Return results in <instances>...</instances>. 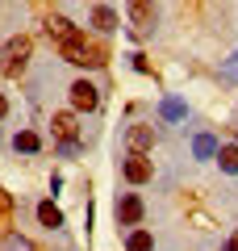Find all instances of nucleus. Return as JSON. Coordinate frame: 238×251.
<instances>
[{
	"instance_id": "1",
	"label": "nucleus",
	"mask_w": 238,
	"mask_h": 251,
	"mask_svg": "<svg viewBox=\"0 0 238 251\" xmlns=\"http://www.w3.org/2000/svg\"><path fill=\"white\" fill-rule=\"evenodd\" d=\"M29 50H34V42H29L25 34L9 38V42H4V50H0V72H4V75H21V67H25Z\"/></svg>"
},
{
	"instance_id": "10",
	"label": "nucleus",
	"mask_w": 238,
	"mask_h": 251,
	"mask_svg": "<svg viewBox=\"0 0 238 251\" xmlns=\"http://www.w3.org/2000/svg\"><path fill=\"white\" fill-rule=\"evenodd\" d=\"M38 222H42L46 230H59L63 226V209L54 205V201H42V205H38Z\"/></svg>"
},
{
	"instance_id": "14",
	"label": "nucleus",
	"mask_w": 238,
	"mask_h": 251,
	"mask_svg": "<svg viewBox=\"0 0 238 251\" xmlns=\"http://www.w3.org/2000/svg\"><path fill=\"white\" fill-rule=\"evenodd\" d=\"M159 113L167 117V122H180V117H184L188 109H184V100H180V97H167L163 105H159Z\"/></svg>"
},
{
	"instance_id": "15",
	"label": "nucleus",
	"mask_w": 238,
	"mask_h": 251,
	"mask_svg": "<svg viewBox=\"0 0 238 251\" xmlns=\"http://www.w3.org/2000/svg\"><path fill=\"white\" fill-rule=\"evenodd\" d=\"M217 163H221V172L234 176L238 172V147H217Z\"/></svg>"
},
{
	"instance_id": "7",
	"label": "nucleus",
	"mask_w": 238,
	"mask_h": 251,
	"mask_svg": "<svg viewBox=\"0 0 238 251\" xmlns=\"http://www.w3.org/2000/svg\"><path fill=\"white\" fill-rule=\"evenodd\" d=\"M125 180H130V184H146V180H150V159H146V155H134L130 151V159H125Z\"/></svg>"
},
{
	"instance_id": "19",
	"label": "nucleus",
	"mask_w": 238,
	"mask_h": 251,
	"mask_svg": "<svg viewBox=\"0 0 238 251\" xmlns=\"http://www.w3.org/2000/svg\"><path fill=\"white\" fill-rule=\"evenodd\" d=\"M226 251H238V230L230 234V243H226Z\"/></svg>"
},
{
	"instance_id": "17",
	"label": "nucleus",
	"mask_w": 238,
	"mask_h": 251,
	"mask_svg": "<svg viewBox=\"0 0 238 251\" xmlns=\"http://www.w3.org/2000/svg\"><path fill=\"white\" fill-rule=\"evenodd\" d=\"M221 80H226V84H238V50L221 63Z\"/></svg>"
},
{
	"instance_id": "2",
	"label": "nucleus",
	"mask_w": 238,
	"mask_h": 251,
	"mask_svg": "<svg viewBox=\"0 0 238 251\" xmlns=\"http://www.w3.org/2000/svg\"><path fill=\"white\" fill-rule=\"evenodd\" d=\"M59 54L67 63H75V67H100V50H92L88 42H84V38H75V42H59Z\"/></svg>"
},
{
	"instance_id": "8",
	"label": "nucleus",
	"mask_w": 238,
	"mask_h": 251,
	"mask_svg": "<svg viewBox=\"0 0 238 251\" xmlns=\"http://www.w3.org/2000/svg\"><path fill=\"white\" fill-rule=\"evenodd\" d=\"M54 134L63 138V143H79V126H75V113H54Z\"/></svg>"
},
{
	"instance_id": "11",
	"label": "nucleus",
	"mask_w": 238,
	"mask_h": 251,
	"mask_svg": "<svg viewBox=\"0 0 238 251\" xmlns=\"http://www.w3.org/2000/svg\"><path fill=\"white\" fill-rule=\"evenodd\" d=\"M192 155L196 159H217V138L213 134H196L192 138Z\"/></svg>"
},
{
	"instance_id": "16",
	"label": "nucleus",
	"mask_w": 238,
	"mask_h": 251,
	"mask_svg": "<svg viewBox=\"0 0 238 251\" xmlns=\"http://www.w3.org/2000/svg\"><path fill=\"white\" fill-rule=\"evenodd\" d=\"M125 251H155V239H150V230H134L130 243H125Z\"/></svg>"
},
{
	"instance_id": "5",
	"label": "nucleus",
	"mask_w": 238,
	"mask_h": 251,
	"mask_svg": "<svg viewBox=\"0 0 238 251\" xmlns=\"http://www.w3.org/2000/svg\"><path fill=\"white\" fill-rule=\"evenodd\" d=\"M125 143H130V151H134V155H146L150 147H155V126H146V122L130 126V134H125Z\"/></svg>"
},
{
	"instance_id": "6",
	"label": "nucleus",
	"mask_w": 238,
	"mask_h": 251,
	"mask_svg": "<svg viewBox=\"0 0 238 251\" xmlns=\"http://www.w3.org/2000/svg\"><path fill=\"white\" fill-rule=\"evenodd\" d=\"M130 21L138 34H150L155 29V4L150 0H130Z\"/></svg>"
},
{
	"instance_id": "12",
	"label": "nucleus",
	"mask_w": 238,
	"mask_h": 251,
	"mask_svg": "<svg viewBox=\"0 0 238 251\" xmlns=\"http://www.w3.org/2000/svg\"><path fill=\"white\" fill-rule=\"evenodd\" d=\"M92 25H96L100 34H109V29H117V13L109 9V4H100V9H92Z\"/></svg>"
},
{
	"instance_id": "13",
	"label": "nucleus",
	"mask_w": 238,
	"mask_h": 251,
	"mask_svg": "<svg viewBox=\"0 0 238 251\" xmlns=\"http://www.w3.org/2000/svg\"><path fill=\"white\" fill-rule=\"evenodd\" d=\"M13 147H17V151H21V155H34V151H38V147H42V138H38V134H34V130H21V134H17V138H13Z\"/></svg>"
},
{
	"instance_id": "4",
	"label": "nucleus",
	"mask_w": 238,
	"mask_h": 251,
	"mask_svg": "<svg viewBox=\"0 0 238 251\" xmlns=\"http://www.w3.org/2000/svg\"><path fill=\"white\" fill-rule=\"evenodd\" d=\"M117 222H121V226H138L142 222V197H138V193L117 197Z\"/></svg>"
},
{
	"instance_id": "20",
	"label": "nucleus",
	"mask_w": 238,
	"mask_h": 251,
	"mask_svg": "<svg viewBox=\"0 0 238 251\" xmlns=\"http://www.w3.org/2000/svg\"><path fill=\"white\" fill-rule=\"evenodd\" d=\"M4 113H9V100H4V92H0V117H4Z\"/></svg>"
},
{
	"instance_id": "9",
	"label": "nucleus",
	"mask_w": 238,
	"mask_h": 251,
	"mask_svg": "<svg viewBox=\"0 0 238 251\" xmlns=\"http://www.w3.org/2000/svg\"><path fill=\"white\" fill-rule=\"evenodd\" d=\"M46 34H50L54 42H75V38H79V29L71 25L67 17H50V21H46Z\"/></svg>"
},
{
	"instance_id": "18",
	"label": "nucleus",
	"mask_w": 238,
	"mask_h": 251,
	"mask_svg": "<svg viewBox=\"0 0 238 251\" xmlns=\"http://www.w3.org/2000/svg\"><path fill=\"white\" fill-rule=\"evenodd\" d=\"M4 251H34V243H29L25 234H9V239H4Z\"/></svg>"
},
{
	"instance_id": "3",
	"label": "nucleus",
	"mask_w": 238,
	"mask_h": 251,
	"mask_svg": "<svg viewBox=\"0 0 238 251\" xmlns=\"http://www.w3.org/2000/svg\"><path fill=\"white\" fill-rule=\"evenodd\" d=\"M67 92H71V109H79V113H92V109L100 105V92L92 88L88 80H75Z\"/></svg>"
}]
</instances>
